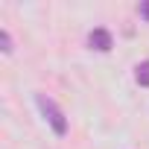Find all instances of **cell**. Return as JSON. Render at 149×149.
Returning <instances> with one entry per match:
<instances>
[{
    "mask_svg": "<svg viewBox=\"0 0 149 149\" xmlns=\"http://www.w3.org/2000/svg\"><path fill=\"white\" fill-rule=\"evenodd\" d=\"M137 12H140V18H143V21H149V0H140Z\"/></svg>",
    "mask_w": 149,
    "mask_h": 149,
    "instance_id": "5b68a950",
    "label": "cell"
},
{
    "mask_svg": "<svg viewBox=\"0 0 149 149\" xmlns=\"http://www.w3.org/2000/svg\"><path fill=\"white\" fill-rule=\"evenodd\" d=\"M88 44H91V50L108 53V50L114 47V38H111V32H108L105 26H97V29H91V35H88Z\"/></svg>",
    "mask_w": 149,
    "mask_h": 149,
    "instance_id": "7a4b0ae2",
    "label": "cell"
},
{
    "mask_svg": "<svg viewBox=\"0 0 149 149\" xmlns=\"http://www.w3.org/2000/svg\"><path fill=\"white\" fill-rule=\"evenodd\" d=\"M137 82L143 88H149V61H140L137 64Z\"/></svg>",
    "mask_w": 149,
    "mask_h": 149,
    "instance_id": "3957f363",
    "label": "cell"
},
{
    "mask_svg": "<svg viewBox=\"0 0 149 149\" xmlns=\"http://www.w3.org/2000/svg\"><path fill=\"white\" fill-rule=\"evenodd\" d=\"M0 44H3V53H12L15 47H12V35H9V29H0Z\"/></svg>",
    "mask_w": 149,
    "mask_h": 149,
    "instance_id": "277c9868",
    "label": "cell"
},
{
    "mask_svg": "<svg viewBox=\"0 0 149 149\" xmlns=\"http://www.w3.org/2000/svg\"><path fill=\"white\" fill-rule=\"evenodd\" d=\"M35 105L41 108V114H44V120L50 123V129H53L58 137H64V134H67V117H64V111H61L47 94H35Z\"/></svg>",
    "mask_w": 149,
    "mask_h": 149,
    "instance_id": "6da1fadb",
    "label": "cell"
}]
</instances>
